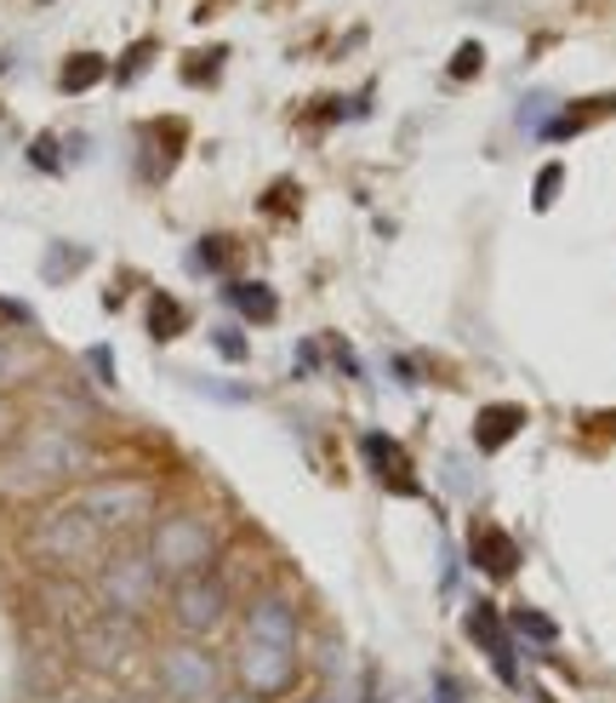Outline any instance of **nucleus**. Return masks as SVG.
Masks as SVG:
<instances>
[{"mask_svg":"<svg viewBox=\"0 0 616 703\" xmlns=\"http://www.w3.org/2000/svg\"><path fill=\"white\" fill-rule=\"evenodd\" d=\"M189 326V309L177 304V297H166V292H154L149 297V338H161V343H171L177 332Z\"/></svg>","mask_w":616,"mask_h":703,"instance_id":"11","label":"nucleus"},{"mask_svg":"<svg viewBox=\"0 0 616 703\" xmlns=\"http://www.w3.org/2000/svg\"><path fill=\"white\" fill-rule=\"evenodd\" d=\"M520 423H525V407H513V400H502V407H485L474 418V446L479 452H502L513 435H520Z\"/></svg>","mask_w":616,"mask_h":703,"instance_id":"10","label":"nucleus"},{"mask_svg":"<svg viewBox=\"0 0 616 703\" xmlns=\"http://www.w3.org/2000/svg\"><path fill=\"white\" fill-rule=\"evenodd\" d=\"M149 561L161 572H200L205 561H212V532H205L200 520H166L161 532H154L149 543Z\"/></svg>","mask_w":616,"mask_h":703,"instance_id":"4","label":"nucleus"},{"mask_svg":"<svg viewBox=\"0 0 616 703\" xmlns=\"http://www.w3.org/2000/svg\"><path fill=\"white\" fill-rule=\"evenodd\" d=\"M86 361H92V372H97V378H103V384H115V361H109V349H92V355H86Z\"/></svg>","mask_w":616,"mask_h":703,"instance_id":"23","label":"nucleus"},{"mask_svg":"<svg viewBox=\"0 0 616 703\" xmlns=\"http://www.w3.org/2000/svg\"><path fill=\"white\" fill-rule=\"evenodd\" d=\"M217 703H263V698H251V692H228V698H217Z\"/></svg>","mask_w":616,"mask_h":703,"instance_id":"24","label":"nucleus"},{"mask_svg":"<svg viewBox=\"0 0 616 703\" xmlns=\"http://www.w3.org/2000/svg\"><path fill=\"white\" fill-rule=\"evenodd\" d=\"M228 304H235L246 320H274V315H280L274 292H269L263 281H235V286H228Z\"/></svg>","mask_w":616,"mask_h":703,"instance_id":"12","label":"nucleus"},{"mask_svg":"<svg viewBox=\"0 0 616 703\" xmlns=\"http://www.w3.org/2000/svg\"><path fill=\"white\" fill-rule=\"evenodd\" d=\"M149 52H154V46H149V40H138L132 52H126V63H120V81H138V69H143V58H149Z\"/></svg>","mask_w":616,"mask_h":703,"instance_id":"22","label":"nucleus"},{"mask_svg":"<svg viewBox=\"0 0 616 703\" xmlns=\"http://www.w3.org/2000/svg\"><path fill=\"white\" fill-rule=\"evenodd\" d=\"M161 687L171 703H217V664L200 646H171L161 658Z\"/></svg>","mask_w":616,"mask_h":703,"instance_id":"2","label":"nucleus"},{"mask_svg":"<svg viewBox=\"0 0 616 703\" xmlns=\"http://www.w3.org/2000/svg\"><path fill=\"white\" fill-rule=\"evenodd\" d=\"M559 184H565V166H543V172H536V189H531V207L548 212L554 195H559Z\"/></svg>","mask_w":616,"mask_h":703,"instance_id":"15","label":"nucleus"},{"mask_svg":"<svg viewBox=\"0 0 616 703\" xmlns=\"http://www.w3.org/2000/svg\"><path fill=\"white\" fill-rule=\"evenodd\" d=\"M81 263H86V253H51L46 258V281H63V274L81 269Z\"/></svg>","mask_w":616,"mask_h":703,"instance_id":"19","label":"nucleus"},{"mask_svg":"<svg viewBox=\"0 0 616 703\" xmlns=\"http://www.w3.org/2000/svg\"><path fill=\"white\" fill-rule=\"evenodd\" d=\"M246 641H263V646H286V652H297V612H292V600L257 595L251 607H246Z\"/></svg>","mask_w":616,"mask_h":703,"instance_id":"5","label":"nucleus"},{"mask_svg":"<svg viewBox=\"0 0 616 703\" xmlns=\"http://www.w3.org/2000/svg\"><path fill=\"white\" fill-rule=\"evenodd\" d=\"M479 63H485V46H479V40H462V46H457V58H451V74H457V81H469V74H474Z\"/></svg>","mask_w":616,"mask_h":703,"instance_id":"17","label":"nucleus"},{"mask_svg":"<svg viewBox=\"0 0 616 703\" xmlns=\"http://www.w3.org/2000/svg\"><path fill=\"white\" fill-rule=\"evenodd\" d=\"M0 372H7V349H0Z\"/></svg>","mask_w":616,"mask_h":703,"instance_id":"25","label":"nucleus"},{"mask_svg":"<svg viewBox=\"0 0 616 703\" xmlns=\"http://www.w3.org/2000/svg\"><path fill=\"white\" fill-rule=\"evenodd\" d=\"M469 635H474L479 646H491V664H497V675H502L508 687L520 681V669H513V646H508L502 623H497V607H474V612H469Z\"/></svg>","mask_w":616,"mask_h":703,"instance_id":"9","label":"nucleus"},{"mask_svg":"<svg viewBox=\"0 0 616 703\" xmlns=\"http://www.w3.org/2000/svg\"><path fill=\"white\" fill-rule=\"evenodd\" d=\"M103 74H109V58H97V52H74L63 69H58V86L63 92H92Z\"/></svg>","mask_w":616,"mask_h":703,"instance_id":"13","label":"nucleus"},{"mask_svg":"<svg viewBox=\"0 0 616 703\" xmlns=\"http://www.w3.org/2000/svg\"><path fill=\"white\" fill-rule=\"evenodd\" d=\"M29 161H35L40 172H58V166H63V161H58V138H51V132L35 138V143H29Z\"/></svg>","mask_w":616,"mask_h":703,"instance_id":"18","label":"nucleus"},{"mask_svg":"<svg viewBox=\"0 0 616 703\" xmlns=\"http://www.w3.org/2000/svg\"><path fill=\"white\" fill-rule=\"evenodd\" d=\"M138 515L143 509V492H92V515Z\"/></svg>","mask_w":616,"mask_h":703,"instance_id":"14","label":"nucleus"},{"mask_svg":"<svg viewBox=\"0 0 616 703\" xmlns=\"http://www.w3.org/2000/svg\"><path fill=\"white\" fill-rule=\"evenodd\" d=\"M171 612H177V630L183 635H212L223 612H228V589L217 584L212 572H189L171 595Z\"/></svg>","mask_w":616,"mask_h":703,"instance_id":"3","label":"nucleus"},{"mask_svg":"<svg viewBox=\"0 0 616 703\" xmlns=\"http://www.w3.org/2000/svg\"><path fill=\"white\" fill-rule=\"evenodd\" d=\"M223 246H228V241H200V253H194L189 263H194V269H223V258H228Z\"/></svg>","mask_w":616,"mask_h":703,"instance_id":"20","label":"nucleus"},{"mask_svg":"<svg viewBox=\"0 0 616 703\" xmlns=\"http://www.w3.org/2000/svg\"><path fill=\"white\" fill-rule=\"evenodd\" d=\"M469 555H474V566L479 572H491V577H508L513 566H520V549H513V538L508 532H497V526H474V538H469Z\"/></svg>","mask_w":616,"mask_h":703,"instance_id":"6","label":"nucleus"},{"mask_svg":"<svg viewBox=\"0 0 616 703\" xmlns=\"http://www.w3.org/2000/svg\"><path fill=\"white\" fill-rule=\"evenodd\" d=\"M315 703H337V698H315Z\"/></svg>","mask_w":616,"mask_h":703,"instance_id":"26","label":"nucleus"},{"mask_svg":"<svg viewBox=\"0 0 616 703\" xmlns=\"http://www.w3.org/2000/svg\"><path fill=\"white\" fill-rule=\"evenodd\" d=\"M217 338V355H228V361H246V338L235 332V326H223V332H212Z\"/></svg>","mask_w":616,"mask_h":703,"instance_id":"21","label":"nucleus"},{"mask_svg":"<svg viewBox=\"0 0 616 703\" xmlns=\"http://www.w3.org/2000/svg\"><path fill=\"white\" fill-rule=\"evenodd\" d=\"M149 584H154V566H143V561H126V566H115L109 577H103V595H109V607H120V612H138L143 600H149Z\"/></svg>","mask_w":616,"mask_h":703,"instance_id":"8","label":"nucleus"},{"mask_svg":"<svg viewBox=\"0 0 616 703\" xmlns=\"http://www.w3.org/2000/svg\"><path fill=\"white\" fill-rule=\"evenodd\" d=\"M359 452H366V464L382 474V487H400L405 497H417V492H423L417 481H411V469H405V452H400L389 435H366V441H359Z\"/></svg>","mask_w":616,"mask_h":703,"instance_id":"7","label":"nucleus"},{"mask_svg":"<svg viewBox=\"0 0 616 703\" xmlns=\"http://www.w3.org/2000/svg\"><path fill=\"white\" fill-rule=\"evenodd\" d=\"M513 630H520V635H531V641H543V646H548V641L559 635L554 623H548L543 612H531V607H520V612H513Z\"/></svg>","mask_w":616,"mask_h":703,"instance_id":"16","label":"nucleus"},{"mask_svg":"<svg viewBox=\"0 0 616 703\" xmlns=\"http://www.w3.org/2000/svg\"><path fill=\"white\" fill-rule=\"evenodd\" d=\"M235 675H240V687L251 698H280V692H292L297 687V652L286 646H263V641H240L235 652Z\"/></svg>","mask_w":616,"mask_h":703,"instance_id":"1","label":"nucleus"}]
</instances>
